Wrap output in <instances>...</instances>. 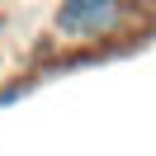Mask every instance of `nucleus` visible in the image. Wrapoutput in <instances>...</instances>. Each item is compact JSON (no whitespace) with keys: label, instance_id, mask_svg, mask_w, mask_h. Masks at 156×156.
Listing matches in <instances>:
<instances>
[{"label":"nucleus","instance_id":"obj_1","mask_svg":"<svg viewBox=\"0 0 156 156\" xmlns=\"http://www.w3.org/2000/svg\"><path fill=\"white\" fill-rule=\"evenodd\" d=\"M133 19L128 0H62L57 5V33L66 38H109Z\"/></svg>","mask_w":156,"mask_h":156}]
</instances>
